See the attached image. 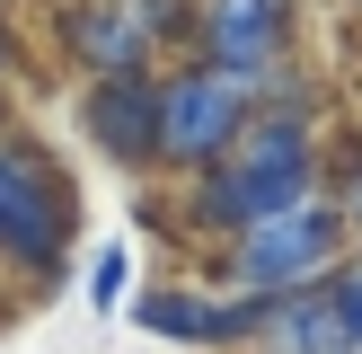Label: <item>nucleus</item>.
Listing matches in <instances>:
<instances>
[{
	"label": "nucleus",
	"mask_w": 362,
	"mask_h": 354,
	"mask_svg": "<svg viewBox=\"0 0 362 354\" xmlns=\"http://www.w3.org/2000/svg\"><path fill=\"white\" fill-rule=\"evenodd\" d=\"M80 124L106 159H159V80L151 71H106L88 80L80 98Z\"/></svg>",
	"instance_id": "obj_5"
},
{
	"label": "nucleus",
	"mask_w": 362,
	"mask_h": 354,
	"mask_svg": "<svg viewBox=\"0 0 362 354\" xmlns=\"http://www.w3.org/2000/svg\"><path fill=\"white\" fill-rule=\"evenodd\" d=\"M327 310H336V328H345V346L362 354V275H345V283H336V292H327Z\"/></svg>",
	"instance_id": "obj_11"
},
{
	"label": "nucleus",
	"mask_w": 362,
	"mask_h": 354,
	"mask_svg": "<svg viewBox=\"0 0 362 354\" xmlns=\"http://www.w3.org/2000/svg\"><path fill=\"white\" fill-rule=\"evenodd\" d=\"M124 292H133V257H124V248H98V266H88V301L115 310Z\"/></svg>",
	"instance_id": "obj_10"
},
{
	"label": "nucleus",
	"mask_w": 362,
	"mask_h": 354,
	"mask_svg": "<svg viewBox=\"0 0 362 354\" xmlns=\"http://www.w3.org/2000/svg\"><path fill=\"white\" fill-rule=\"evenodd\" d=\"M354 222H362V177H354Z\"/></svg>",
	"instance_id": "obj_12"
},
{
	"label": "nucleus",
	"mask_w": 362,
	"mask_h": 354,
	"mask_svg": "<svg viewBox=\"0 0 362 354\" xmlns=\"http://www.w3.org/2000/svg\"><path fill=\"white\" fill-rule=\"evenodd\" d=\"M194 204H204V222L221 230H247L265 222V212H292L310 204V151H300V115H274L247 151H221L204 169V186H194Z\"/></svg>",
	"instance_id": "obj_2"
},
{
	"label": "nucleus",
	"mask_w": 362,
	"mask_h": 354,
	"mask_svg": "<svg viewBox=\"0 0 362 354\" xmlns=\"http://www.w3.org/2000/svg\"><path fill=\"white\" fill-rule=\"evenodd\" d=\"M283 45V0H212L204 9V62L212 71H265Z\"/></svg>",
	"instance_id": "obj_7"
},
{
	"label": "nucleus",
	"mask_w": 362,
	"mask_h": 354,
	"mask_svg": "<svg viewBox=\"0 0 362 354\" xmlns=\"http://www.w3.org/2000/svg\"><path fill=\"white\" fill-rule=\"evenodd\" d=\"M292 310V292H247V301H204V292H151L141 301V328L151 336H177V346H239V336H257L265 319Z\"/></svg>",
	"instance_id": "obj_6"
},
{
	"label": "nucleus",
	"mask_w": 362,
	"mask_h": 354,
	"mask_svg": "<svg viewBox=\"0 0 362 354\" xmlns=\"http://www.w3.org/2000/svg\"><path fill=\"white\" fill-rule=\"evenodd\" d=\"M327 248H336V212L292 204V212H265V222L239 230V275L257 283V292H283V283H300Z\"/></svg>",
	"instance_id": "obj_4"
},
{
	"label": "nucleus",
	"mask_w": 362,
	"mask_h": 354,
	"mask_svg": "<svg viewBox=\"0 0 362 354\" xmlns=\"http://www.w3.org/2000/svg\"><path fill=\"white\" fill-rule=\"evenodd\" d=\"M71 53H80L88 71H141V53H151V27H141V9L133 0H98V9H71Z\"/></svg>",
	"instance_id": "obj_8"
},
{
	"label": "nucleus",
	"mask_w": 362,
	"mask_h": 354,
	"mask_svg": "<svg viewBox=\"0 0 362 354\" xmlns=\"http://www.w3.org/2000/svg\"><path fill=\"white\" fill-rule=\"evenodd\" d=\"M71 257V186L35 142L0 133V266L27 283H53Z\"/></svg>",
	"instance_id": "obj_1"
},
{
	"label": "nucleus",
	"mask_w": 362,
	"mask_h": 354,
	"mask_svg": "<svg viewBox=\"0 0 362 354\" xmlns=\"http://www.w3.org/2000/svg\"><path fill=\"white\" fill-rule=\"evenodd\" d=\"M257 88V71H177L159 80V159H186V169H212L239 133V106Z\"/></svg>",
	"instance_id": "obj_3"
},
{
	"label": "nucleus",
	"mask_w": 362,
	"mask_h": 354,
	"mask_svg": "<svg viewBox=\"0 0 362 354\" xmlns=\"http://www.w3.org/2000/svg\"><path fill=\"white\" fill-rule=\"evenodd\" d=\"M292 354H354V346H345V328H336V310H327V292L292 310Z\"/></svg>",
	"instance_id": "obj_9"
}]
</instances>
